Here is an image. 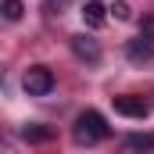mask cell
I'll return each instance as SVG.
<instances>
[{"mask_svg":"<svg viewBox=\"0 0 154 154\" xmlns=\"http://www.w3.org/2000/svg\"><path fill=\"white\" fill-rule=\"evenodd\" d=\"M22 11H25V7H22V0H4V18H7V22H18V18H22Z\"/></svg>","mask_w":154,"mask_h":154,"instance_id":"obj_9","label":"cell"},{"mask_svg":"<svg viewBox=\"0 0 154 154\" xmlns=\"http://www.w3.org/2000/svg\"><path fill=\"white\" fill-rule=\"evenodd\" d=\"M108 11H111V7H104L100 0H86V7H82V22H86L90 29H97V25H104Z\"/></svg>","mask_w":154,"mask_h":154,"instance_id":"obj_6","label":"cell"},{"mask_svg":"<svg viewBox=\"0 0 154 154\" xmlns=\"http://www.w3.org/2000/svg\"><path fill=\"white\" fill-rule=\"evenodd\" d=\"M72 54H75L79 61L97 65V61H100V43H97V39H90L86 32H79V36H72Z\"/></svg>","mask_w":154,"mask_h":154,"instance_id":"obj_4","label":"cell"},{"mask_svg":"<svg viewBox=\"0 0 154 154\" xmlns=\"http://www.w3.org/2000/svg\"><path fill=\"white\" fill-rule=\"evenodd\" d=\"M104 136H111V129H108V122L100 111H82L75 118V125H72V140L82 143V147H93V143H100Z\"/></svg>","mask_w":154,"mask_h":154,"instance_id":"obj_1","label":"cell"},{"mask_svg":"<svg viewBox=\"0 0 154 154\" xmlns=\"http://www.w3.org/2000/svg\"><path fill=\"white\" fill-rule=\"evenodd\" d=\"M140 32H143L147 39H154V14H151V18H143V25H140Z\"/></svg>","mask_w":154,"mask_h":154,"instance_id":"obj_11","label":"cell"},{"mask_svg":"<svg viewBox=\"0 0 154 154\" xmlns=\"http://www.w3.org/2000/svg\"><path fill=\"white\" fill-rule=\"evenodd\" d=\"M122 147L125 151H154V133H133V136H125Z\"/></svg>","mask_w":154,"mask_h":154,"instance_id":"obj_8","label":"cell"},{"mask_svg":"<svg viewBox=\"0 0 154 154\" xmlns=\"http://www.w3.org/2000/svg\"><path fill=\"white\" fill-rule=\"evenodd\" d=\"M111 14H115L118 22H125V18H129L133 11H129V4H125V0H115V4H111Z\"/></svg>","mask_w":154,"mask_h":154,"instance_id":"obj_10","label":"cell"},{"mask_svg":"<svg viewBox=\"0 0 154 154\" xmlns=\"http://www.w3.org/2000/svg\"><path fill=\"white\" fill-rule=\"evenodd\" d=\"M115 111L125 118H147V104L136 93H122V97H115Z\"/></svg>","mask_w":154,"mask_h":154,"instance_id":"obj_5","label":"cell"},{"mask_svg":"<svg viewBox=\"0 0 154 154\" xmlns=\"http://www.w3.org/2000/svg\"><path fill=\"white\" fill-rule=\"evenodd\" d=\"M22 140L25 143H47V140H54V129L50 125H25L22 129Z\"/></svg>","mask_w":154,"mask_h":154,"instance_id":"obj_7","label":"cell"},{"mask_svg":"<svg viewBox=\"0 0 154 154\" xmlns=\"http://www.w3.org/2000/svg\"><path fill=\"white\" fill-rule=\"evenodd\" d=\"M125 57H129L133 65H151L154 61V39H147L143 32H140L136 39L125 43Z\"/></svg>","mask_w":154,"mask_h":154,"instance_id":"obj_3","label":"cell"},{"mask_svg":"<svg viewBox=\"0 0 154 154\" xmlns=\"http://www.w3.org/2000/svg\"><path fill=\"white\" fill-rule=\"evenodd\" d=\"M22 86H25L29 97H47V93L54 90V72L43 68V65H32V68L25 72V79H22Z\"/></svg>","mask_w":154,"mask_h":154,"instance_id":"obj_2","label":"cell"}]
</instances>
